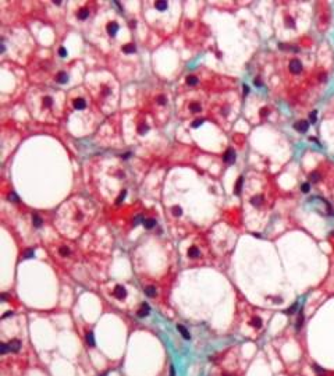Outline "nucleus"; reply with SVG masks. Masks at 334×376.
Returning <instances> with one entry per match:
<instances>
[{
    "mask_svg": "<svg viewBox=\"0 0 334 376\" xmlns=\"http://www.w3.org/2000/svg\"><path fill=\"white\" fill-rule=\"evenodd\" d=\"M137 50V47L134 46V43H128V45H124L123 46V52L127 53V54H131V53H135Z\"/></svg>",
    "mask_w": 334,
    "mask_h": 376,
    "instance_id": "4468645a",
    "label": "nucleus"
},
{
    "mask_svg": "<svg viewBox=\"0 0 334 376\" xmlns=\"http://www.w3.org/2000/svg\"><path fill=\"white\" fill-rule=\"evenodd\" d=\"M20 348H21V341H20V340H11V341L8 343V350L10 351L17 352V351H20Z\"/></svg>",
    "mask_w": 334,
    "mask_h": 376,
    "instance_id": "9d476101",
    "label": "nucleus"
},
{
    "mask_svg": "<svg viewBox=\"0 0 334 376\" xmlns=\"http://www.w3.org/2000/svg\"><path fill=\"white\" fill-rule=\"evenodd\" d=\"M73 105H74V109H77V110H82V109L86 107V100H85L84 98H75V99H74V102H73Z\"/></svg>",
    "mask_w": 334,
    "mask_h": 376,
    "instance_id": "39448f33",
    "label": "nucleus"
},
{
    "mask_svg": "<svg viewBox=\"0 0 334 376\" xmlns=\"http://www.w3.org/2000/svg\"><path fill=\"white\" fill-rule=\"evenodd\" d=\"M113 294H114V297H116L117 300H123V298H126V297H127V290H126V287H123V286H116V288H114Z\"/></svg>",
    "mask_w": 334,
    "mask_h": 376,
    "instance_id": "f03ea898",
    "label": "nucleus"
},
{
    "mask_svg": "<svg viewBox=\"0 0 334 376\" xmlns=\"http://www.w3.org/2000/svg\"><path fill=\"white\" fill-rule=\"evenodd\" d=\"M223 160L226 162V163H234V160H235V151L234 149H228L227 152L224 153V156H223Z\"/></svg>",
    "mask_w": 334,
    "mask_h": 376,
    "instance_id": "20e7f679",
    "label": "nucleus"
},
{
    "mask_svg": "<svg viewBox=\"0 0 334 376\" xmlns=\"http://www.w3.org/2000/svg\"><path fill=\"white\" fill-rule=\"evenodd\" d=\"M260 114H262V116H266V114H267V110H266V109H265V110H262V113H260Z\"/></svg>",
    "mask_w": 334,
    "mask_h": 376,
    "instance_id": "49530a36",
    "label": "nucleus"
},
{
    "mask_svg": "<svg viewBox=\"0 0 334 376\" xmlns=\"http://www.w3.org/2000/svg\"><path fill=\"white\" fill-rule=\"evenodd\" d=\"M253 84H255V85H258V87H260V85H262V84H260V81H259V80H255V81H253Z\"/></svg>",
    "mask_w": 334,
    "mask_h": 376,
    "instance_id": "79ce46f5",
    "label": "nucleus"
},
{
    "mask_svg": "<svg viewBox=\"0 0 334 376\" xmlns=\"http://www.w3.org/2000/svg\"><path fill=\"white\" fill-rule=\"evenodd\" d=\"M32 223H33L35 227H42L43 220H42V217L39 216V215H33V216H32Z\"/></svg>",
    "mask_w": 334,
    "mask_h": 376,
    "instance_id": "2eb2a0df",
    "label": "nucleus"
},
{
    "mask_svg": "<svg viewBox=\"0 0 334 376\" xmlns=\"http://www.w3.org/2000/svg\"><path fill=\"white\" fill-rule=\"evenodd\" d=\"M53 98L50 95H45L42 99V107L43 109H52L53 107Z\"/></svg>",
    "mask_w": 334,
    "mask_h": 376,
    "instance_id": "0eeeda50",
    "label": "nucleus"
},
{
    "mask_svg": "<svg viewBox=\"0 0 334 376\" xmlns=\"http://www.w3.org/2000/svg\"><path fill=\"white\" fill-rule=\"evenodd\" d=\"M130 156H131V153H130V152H127L126 155H124V156H123V158H124V159H127V158H130Z\"/></svg>",
    "mask_w": 334,
    "mask_h": 376,
    "instance_id": "37998d69",
    "label": "nucleus"
},
{
    "mask_svg": "<svg viewBox=\"0 0 334 376\" xmlns=\"http://www.w3.org/2000/svg\"><path fill=\"white\" fill-rule=\"evenodd\" d=\"M177 330L180 331V334H181L185 340H191V334H189L188 329H187L184 325H177Z\"/></svg>",
    "mask_w": 334,
    "mask_h": 376,
    "instance_id": "1a4fd4ad",
    "label": "nucleus"
},
{
    "mask_svg": "<svg viewBox=\"0 0 334 376\" xmlns=\"http://www.w3.org/2000/svg\"><path fill=\"white\" fill-rule=\"evenodd\" d=\"M170 376H176V370H174V366H173V365L170 366Z\"/></svg>",
    "mask_w": 334,
    "mask_h": 376,
    "instance_id": "4c0bfd02",
    "label": "nucleus"
},
{
    "mask_svg": "<svg viewBox=\"0 0 334 376\" xmlns=\"http://www.w3.org/2000/svg\"><path fill=\"white\" fill-rule=\"evenodd\" d=\"M171 212H173V215H174V216H181V213H183V211H181V208H180V206H173V208H171Z\"/></svg>",
    "mask_w": 334,
    "mask_h": 376,
    "instance_id": "bb28decb",
    "label": "nucleus"
},
{
    "mask_svg": "<svg viewBox=\"0 0 334 376\" xmlns=\"http://www.w3.org/2000/svg\"><path fill=\"white\" fill-rule=\"evenodd\" d=\"M144 226H145V229L151 230V229H153V227L156 226V220H155V219H148V220H144Z\"/></svg>",
    "mask_w": 334,
    "mask_h": 376,
    "instance_id": "f3484780",
    "label": "nucleus"
},
{
    "mask_svg": "<svg viewBox=\"0 0 334 376\" xmlns=\"http://www.w3.org/2000/svg\"><path fill=\"white\" fill-rule=\"evenodd\" d=\"M202 124H203V120H202V119H198V120H195L194 123H192V127H194V128H198L199 126H202Z\"/></svg>",
    "mask_w": 334,
    "mask_h": 376,
    "instance_id": "473e14b6",
    "label": "nucleus"
},
{
    "mask_svg": "<svg viewBox=\"0 0 334 376\" xmlns=\"http://www.w3.org/2000/svg\"><path fill=\"white\" fill-rule=\"evenodd\" d=\"M294 128L296 131H299V133H306L309 128V123L306 120H299L294 124Z\"/></svg>",
    "mask_w": 334,
    "mask_h": 376,
    "instance_id": "7ed1b4c3",
    "label": "nucleus"
},
{
    "mask_svg": "<svg viewBox=\"0 0 334 376\" xmlns=\"http://www.w3.org/2000/svg\"><path fill=\"white\" fill-rule=\"evenodd\" d=\"M296 308H298V302H295V304H292V305H291L290 308H288V309L285 311V313H288V315H292V313H294V312L296 311Z\"/></svg>",
    "mask_w": 334,
    "mask_h": 376,
    "instance_id": "cd10ccee",
    "label": "nucleus"
},
{
    "mask_svg": "<svg viewBox=\"0 0 334 376\" xmlns=\"http://www.w3.org/2000/svg\"><path fill=\"white\" fill-rule=\"evenodd\" d=\"M56 81L59 84H66L68 81V75H67V73H59L56 75Z\"/></svg>",
    "mask_w": 334,
    "mask_h": 376,
    "instance_id": "ddd939ff",
    "label": "nucleus"
},
{
    "mask_svg": "<svg viewBox=\"0 0 334 376\" xmlns=\"http://www.w3.org/2000/svg\"><path fill=\"white\" fill-rule=\"evenodd\" d=\"M149 311H151L149 305H148L146 302H144V304L141 305V308H139V311H138V316L139 318H145V316L149 315Z\"/></svg>",
    "mask_w": 334,
    "mask_h": 376,
    "instance_id": "6e6552de",
    "label": "nucleus"
},
{
    "mask_svg": "<svg viewBox=\"0 0 334 376\" xmlns=\"http://www.w3.org/2000/svg\"><path fill=\"white\" fill-rule=\"evenodd\" d=\"M59 254L61 256H68L70 255V248L68 247H66V245H63V247H60L59 248Z\"/></svg>",
    "mask_w": 334,
    "mask_h": 376,
    "instance_id": "a878e982",
    "label": "nucleus"
},
{
    "mask_svg": "<svg viewBox=\"0 0 334 376\" xmlns=\"http://www.w3.org/2000/svg\"><path fill=\"white\" fill-rule=\"evenodd\" d=\"M10 199H13V201H18V198L15 197L14 194H10Z\"/></svg>",
    "mask_w": 334,
    "mask_h": 376,
    "instance_id": "ea45409f",
    "label": "nucleus"
},
{
    "mask_svg": "<svg viewBox=\"0 0 334 376\" xmlns=\"http://www.w3.org/2000/svg\"><path fill=\"white\" fill-rule=\"evenodd\" d=\"M7 316H13V312H11V311H8V312H6L4 315H3V319L7 318Z\"/></svg>",
    "mask_w": 334,
    "mask_h": 376,
    "instance_id": "58836bf2",
    "label": "nucleus"
},
{
    "mask_svg": "<svg viewBox=\"0 0 334 376\" xmlns=\"http://www.w3.org/2000/svg\"><path fill=\"white\" fill-rule=\"evenodd\" d=\"M274 302H277V304H280V302H283V300H281V298H276V300H274Z\"/></svg>",
    "mask_w": 334,
    "mask_h": 376,
    "instance_id": "a18cd8bd",
    "label": "nucleus"
},
{
    "mask_svg": "<svg viewBox=\"0 0 334 376\" xmlns=\"http://www.w3.org/2000/svg\"><path fill=\"white\" fill-rule=\"evenodd\" d=\"M86 344H88L89 347H95V337H93V333H92V331L86 333Z\"/></svg>",
    "mask_w": 334,
    "mask_h": 376,
    "instance_id": "6ab92c4d",
    "label": "nucleus"
},
{
    "mask_svg": "<svg viewBox=\"0 0 334 376\" xmlns=\"http://www.w3.org/2000/svg\"><path fill=\"white\" fill-rule=\"evenodd\" d=\"M59 54H60V57H66V56H67V50H66L64 47H60V49H59Z\"/></svg>",
    "mask_w": 334,
    "mask_h": 376,
    "instance_id": "e433bc0d",
    "label": "nucleus"
},
{
    "mask_svg": "<svg viewBox=\"0 0 334 376\" xmlns=\"http://www.w3.org/2000/svg\"><path fill=\"white\" fill-rule=\"evenodd\" d=\"M251 325H252L253 327H256V329H260V327H262V319L259 318V316L253 318L252 320H251Z\"/></svg>",
    "mask_w": 334,
    "mask_h": 376,
    "instance_id": "4be33fe9",
    "label": "nucleus"
},
{
    "mask_svg": "<svg viewBox=\"0 0 334 376\" xmlns=\"http://www.w3.org/2000/svg\"><path fill=\"white\" fill-rule=\"evenodd\" d=\"M145 294L148 295V297H155V295H156V287H153V286L146 287V288H145Z\"/></svg>",
    "mask_w": 334,
    "mask_h": 376,
    "instance_id": "412c9836",
    "label": "nucleus"
},
{
    "mask_svg": "<svg viewBox=\"0 0 334 376\" xmlns=\"http://www.w3.org/2000/svg\"><path fill=\"white\" fill-rule=\"evenodd\" d=\"M312 368H313V370H315V373L317 376H324V375H326V370L323 369V368H320L319 365L313 363V365H312Z\"/></svg>",
    "mask_w": 334,
    "mask_h": 376,
    "instance_id": "a211bd4d",
    "label": "nucleus"
},
{
    "mask_svg": "<svg viewBox=\"0 0 334 376\" xmlns=\"http://www.w3.org/2000/svg\"><path fill=\"white\" fill-rule=\"evenodd\" d=\"M248 92H249V88H248L246 85H244V95H246Z\"/></svg>",
    "mask_w": 334,
    "mask_h": 376,
    "instance_id": "a19ab883",
    "label": "nucleus"
},
{
    "mask_svg": "<svg viewBox=\"0 0 334 376\" xmlns=\"http://www.w3.org/2000/svg\"><path fill=\"white\" fill-rule=\"evenodd\" d=\"M35 255V251L32 248H29V249H26L25 252H24V258H32V256Z\"/></svg>",
    "mask_w": 334,
    "mask_h": 376,
    "instance_id": "c85d7f7f",
    "label": "nucleus"
},
{
    "mask_svg": "<svg viewBox=\"0 0 334 376\" xmlns=\"http://www.w3.org/2000/svg\"><path fill=\"white\" fill-rule=\"evenodd\" d=\"M155 7L158 8L159 11H164V10L169 7V4H167V1H156V3H155Z\"/></svg>",
    "mask_w": 334,
    "mask_h": 376,
    "instance_id": "aec40b11",
    "label": "nucleus"
},
{
    "mask_svg": "<svg viewBox=\"0 0 334 376\" xmlns=\"http://www.w3.org/2000/svg\"><path fill=\"white\" fill-rule=\"evenodd\" d=\"M119 31V24L116 22V21H112V22H109L107 24V33L110 35V36H114L116 33Z\"/></svg>",
    "mask_w": 334,
    "mask_h": 376,
    "instance_id": "423d86ee",
    "label": "nucleus"
},
{
    "mask_svg": "<svg viewBox=\"0 0 334 376\" xmlns=\"http://www.w3.org/2000/svg\"><path fill=\"white\" fill-rule=\"evenodd\" d=\"M189 109H191V110H192L194 113H198V112H201V110H202L201 105H199V103H196V102L189 103Z\"/></svg>",
    "mask_w": 334,
    "mask_h": 376,
    "instance_id": "393cba45",
    "label": "nucleus"
},
{
    "mask_svg": "<svg viewBox=\"0 0 334 376\" xmlns=\"http://www.w3.org/2000/svg\"><path fill=\"white\" fill-rule=\"evenodd\" d=\"M126 194H127V191H123V192H121L120 197H119V199L116 201V204H117V205L121 204V202H123V199H124V197H126Z\"/></svg>",
    "mask_w": 334,
    "mask_h": 376,
    "instance_id": "72a5a7b5",
    "label": "nucleus"
},
{
    "mask_svg": "<svg viewBox=\"0 0 334 376\" xmlns=\"http://www.w3.org/2000/svg\"><path fill=\"white\" fill-rule=\"evenodd\" d=\"M77 15H78V18L79 20H86L89 17V10L88 8H81V10L78 11Z\"/></svg>",
    "mask_w": 334,
    "mask_h": 376,
    "instance_id": "dca6fc26",
    "label": "nucleus"
},
{
    "mask_svg": "<svg viewBox=\"0 0 334 376\" xmlns=\"http://www.w3.org/2000/svg\"><path fill=\"white\" fill-rule=\"evenodd\" d=\"M146 131H148V126H146V124H142V126H139V127H138V133H139V134H145Z\"/></svg>",
    "mask_w": 334,
    "mask_h": 376,
    "instance_id": "7c9ffc66",
    "label": "nucleus"
},
{
    "mask_svg": "<svg viewBox=\"0 0 334 376\" xmlns=\"http://www.w3.org/2000/svg\"><path fill=\"white\" fill-rule=\"evenodd\" d=\"M0 350H1V354H7L8 352V344H6V343H1L0 344Z\"/></svg>",
    "mask_w": 334,
    "mask_h": 376,
    "instance_id": "c756f323",
    "label": "nucleus"
},
{
    "mask_svg": "<svg viewBox=\"0 0 334 376\" xmlns=\"http://www.w3.org/2000/svg\"><path fill=\"white\" fill-rule=\"evenodd\" d=\"M290 71L292 73V74H299V73L302 71V63H301L299 60H296V59L291 60L290 61Z\"/></svg>",
    "mask_w": 334,
    "mask_h": 376,
    "instance_id": "f257e3e1",
    "label": "nucleus"
},
{
    "mask_svg": "<svg viewBox=\"0 0 334 376\" xmlns=\"http://www.w3.org/2000/svg\"><path fill=\"white\" fill-rule=\"evenodd\" d=\"M303 325V311L301 309L299 311V315H298V319H296V323H295V330H301V327Z\"/></svg>",
    "mask_w": 334,
    "mask_h": 376,
    "instance_id": "9b49d317",
    "label": "nucleus"
},
{
    "mask_svg": "<svg viewBox=\"0 0 334 376\" xmlns=\"http://www.w3.org/2000/svg\"><path fill=\"white\" fill-rule=\"evenodd\" d=\"M158 103H159V105H166V103H167V99H166L164 96H159V98H158Z\"/></svg>",
    "mask_w": 334,
    "mask_h": 376,
    "instance_id": "c9c22d12",
    "label": "nucleus"
},
{
    "mask_svg": "<svg viewBox=\"0 0 334 376\" xmlns=\"http://www.w3.org/2000/svg\"><path fill=\"white\" fill-rule=\"evenodd\" d=\"M199 255H201V252H199V249L196 248L195 245H192V247H189L188 248V256L189 258H198Z\"/></svg>",
    "mask_w": 334,
    "mask_h": 376,
    "instance_id": "f8f14e48",
    "label": "nucleus"
},
{
    "mask_svg": "<svg viewBox=\"0 0 334 376\" xmlns=\"http://www.w3.org/2000/svg\"><path fill=\"white\" fill-rule=\"evenodd\" d=\"M301 190H302V192H308L309 190H310V185H309V183H305V184H302Z\"/></svg>",
    "mask_w": 334,
    "mask_h": 376,
    "instance_id": "f704fd0d",
    "label": "nucleus"
},
{
    "mask_svg": "<svg viewBox=\"0 0 334 376\" xmlns=\"http://www.w3.org/2000/svg\"><path fill=\"white\" fill-rule=\"evenodd\" d=\"M7 300V295L6 294H1V301H6Z\"/></svg>",
    "mask_w": 334,
    "mask_h": 376,
    "instance_id": "c03bdc74",
    "label": "nucleus"
},
{
    "mask_svg": "<svg viewBox=\"0 0 334 376\" xmlns=\"http://www.w3.org/2000/svg\"><path fill=\"white\" fill-rule=\"evenodd\" d=\"M187 84H188L189 87H194L198 84V78L195 75H188L187 77Z\"/></svg>",
    "mask_w": 334,
    "mask_h": 376,
    "instance_id": "b1692460",
    "label": "nucleus"
},
{
    "mask_svg": "<svg viewBox=\"0 0 334 376\" xmlns=\"http://www.w3.org/2000/svg\"><path fill=\"white\" fill-rule=\"evenodd\" d=\"M135 24H137L135 21H131V22H130V25H131V27H135Z\"/></svg>",
    "mask_w": 334,
    "mask_h": 376,
    "instance_id": "de8ad7c7",
    "label": "nucleus"
},
{
    "mask_svg": "<svg viewBox=\"0 0 334 376\" xmlns=\"http://www.w3.org/2000/svg\"><path fill=\"white\" fill-rule=\"evenodd\" d=\"M242 183H244V177H240L238 179V181H237V184H235V190H234V192L238 195L241 192V188H242Z\"/></svg>",
    "mask_w": 334,
    "mask_h": 376,
    "instance_id": "5701e85b",
    "label": "nucleus"
},
{
    "mask_svg": "<svg viewBox=\"0 0 334 376\" xmlns=\"http://www.w3.org/2000/svg\"><path fill=\"white\" fill-rule=\"evenodd\" d=\"M316 116H317V112H316V110H313V112L309 114V120H310V123H316Z\"/></svg>",
    "mask_w": 334,
    "mask_h": 376,
    "instance_id": "2f4dec72",
    "label": "nucleus"
}]
</instances>
